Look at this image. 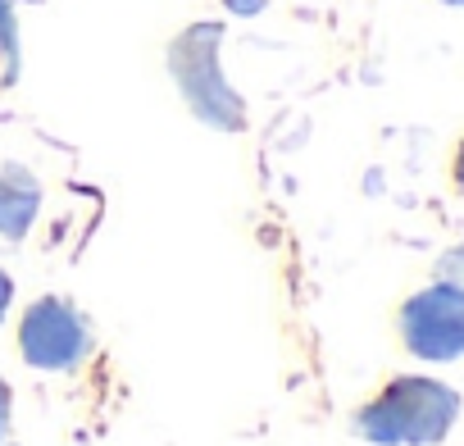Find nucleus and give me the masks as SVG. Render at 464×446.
I'll return each instance as SVG.
<instances>
[{"label":"nucleus","instance_id":"obj_11","mask_svg":"<svg viewBox=\"0 0 464 446\" xmlns=\"http://www.w3.org/2000/svg\"><path fill=\"white\" fill-rule=\"evenodd\" d=\"M455 182H459V191H464V146H459V155H455Z\"/></svg>","mask_w":464,"mask_h":446},{"label":"nucleus","instance_id":"obj_12","mask_svg":"<svg viewBox=\"0 0 464 446\" xmlns=\"http://www.w3.org/2000/svg\"><path fill=\"white\" fill-rule=\"evenodd\" d=\"M446 5H464V0H446Z\"/></svg>","mask_w":464,"mask_h":446},{"label":"nucleus","instance_id":"obj_4","mask_svg":"<svg viewBox=\"0 0 464 446\" xmlns=\"http://www.w3.org/2000/svg\"><path fill=\"white\" fill-rule=\"evenodd\" d=\"M401 337L419 360H459L464 355V292L446 283L414 292L401 310Z\"/></svg>","mask_w":464,"mask_h":446},{"label":"nucleus","instance_id":"obj_3","mask_svg":"<svg viewBox=\"0 0 464 446\" xmlns=\"http://www.w3.org/2000/svg\"><path fill=\"white\" fill-rule=\"evenodd\" d=\"M19 351L33 369L69 373L92 355V328L69 301L42 296V301L28 305V315L19 324Z\"/></svg>","mask_w":464,"mask_h":446},{"label":"nucleus","instance_id":"obj_1","mask_svg":"<svg viewBox=\"0 0 464 446\" xmlns=\"http://www.w3.org/2000/svg\"><path fill=\"white\" fill-rule=\"evenodd\" d=\"M459 419V392L432 378H392L360 414L355 432L378 446H432Z\"/></svg>","mask_w":464,"mask_h":446},{"label":"nucleus","instance_id":"obj_10","mask_svg":"<svg viewBox=\"0 0 464 446\" xmlns=\"http://www.w3.org/2000/svg\"><path fill=\"white\" fill-rule=\"evenodd\" d=\"M10 301H14V283H10V274H5V269H0V319H5Z\"/></svg>","mask_w":464,"mask_h":446},{"label":"nucleus","instance_id":"obj_8","mask_svg":"<svg viewBox=\"0 0 464 446\" xmlns=\"http://www.w3.org/2000/svg\"><path fill=\"white\" fill-rule=\"evenodd\" d=\"M5 432H10V383L0 373V441H5Z\"/></svg>","mask_w":464,"mask_h":446},{"label":"nucleus","instance_id":"obj_6","mask_svg":"<svg viewBox=\"0 0 464 446\" xmlns=\"http://www.w3.org/2000/svg\"><path fill=\"white\" fill-rule=\"evenodd\" d=\"M0 64H5V82L19 78V24H14V0H0Z\"/></svg>","mask_w":464,"mask_h":446},{"label":"nucleus","instance_id":"obj_7","mask_svg":"<svg viewBox=\"0 0 464 446\" xmlns=\"http://www.w3.org/2000/svg\"><path fill=\"white\" fill-rule=\"evenodd\" d=\"M437 283L464 292V247H455V251H446V256L437 260Z\"/></svg>","mask_w":464,"mask_h":446},{"label":"nucleus","instance_id":"obj_2","mask_svg":"<svg viewBox=\"0 0 464 446\" xmlns=\"http://www.w3.org/2000/svg\"><path fill=\"white\" fill-rule=\"evenodd\" d=\"M218 46H223L218 24H191L169 46V73H173L187 110L200 123H209L218 132H242L246 128V105L227 87V78L218 69Z\"/></svg>","mask_w":464,"mask_h":446},{"label":"nucleus","instance_id":"obj_5","mask_svg":"<svg viewBox=\"0 0 464 446\" xmlns=\"http://www.w3.org/2000/svg\"><path fill=\"white\" fill-rule=\"evenodd\" d=\"M37 205H42V182L28 169L19 164L0 169V238L24 242L37 218Z\"/></svg>","mask_w":464,"mask_h":446},{"label":"nucleus","instance_id":"obj_9","mask_svg":"<svg viewBox=\"0 0 464 446\" xmlns=\"http://www.w3.org/2000/svg\"><path fill=\"white\" fill-rule=\"evenodd\" d=\"M223 5H227L232 15H260V10H265V0H223Z\"/></svg>","mask_w":464,"mask_h":446}]
</instances>
